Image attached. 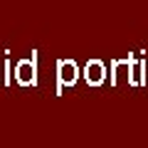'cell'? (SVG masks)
I'll use <instances>...</instances> for the list:
<instances>
[{
    "label": "cell",
    "instance_id": "obj_1",
    "mask_svg": "<svg viewBox=\"0 0 148 148\" xmlns=\"http://www.w3.org/2000/svg\"><path fill=\"white\" fill-rule=\"evenodd\" d=\"M79 79V67L74 59H59L57 62V94H62L64 86H74Z\"/></svg>",
    "mask_w": 148,
    "mask_h": 148
},
{
    "label": "cell",
    "instance_id": "obj_2",
    "mask_svg": "<svg viewBox=\"0 0 148 148\" xmlns=\"http://www.w3.org/2000/svg\"><path fill=\"white\" fill-rule=\"evenodd\" d=\"M84 79L89 86H101L106 79V67L104 62H99V59H89L84 67Z\"/></svg>",
    "mask_w": 148,
    "mask_h": 148
},
{
    "label": "cell",
    "instance_id": "obj_3",
    "mask_svg": "<svg viewBox=\"0 0 148 148\" xmlns=\"http://www.w3.org/2000/svg\"><path fill=\"white\" fill-rule=\"evenodd\" d=\"M35 74H37V69H35V57H32V62H27V59H25V62L17 64V82H20L22 86H27V84L35 86V84H37V77H35Z\"/></svg>",
    "mask_w": 148,
    "mask_h": 148
}]
</instances>
